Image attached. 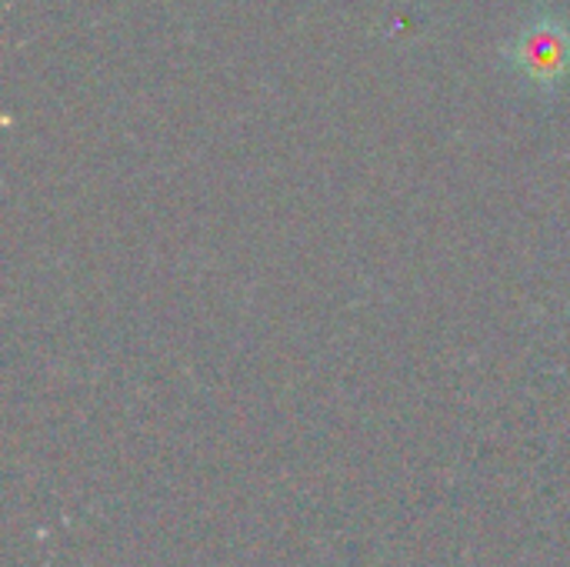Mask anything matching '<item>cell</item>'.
<instances>
[{
	"label": "cell",
	"instance_id": "cell-1",
	"mask_svg": "<svg viewBox=\"0 0 570 567\" xmlns=\"http://www.w3.org/2000/svg\"><path fill=\"white\" fill-rule=\"evenodd\" d=\"M504 67L534 97H558L570 80V20L551 3L538 10L504 40Z\"/></svg>",
	"mask_w": 570,
	"mask_h": 567
}]
</instances>
